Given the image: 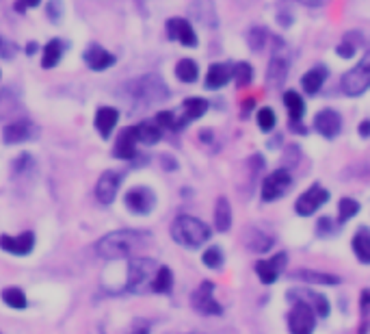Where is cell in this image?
I'll list each match as a JSON object with an SVG mask.
<instances>
[{
  "label": "cell",
  "instance_id": "6da1fadb",
  "mask_svg": "<svg viewBox=\"0 0 370 334\" xmlns=\"http://www.w3.org/2000/svg\"><path fill=\"white\" fill-rule=\"evenodd\" d=\"M148 245H150L148 230H115L104 234L95 243V252H98V257L106 261H117V259L133 257V254L146 250Z\"/></svg>",
  "mask_w": 370,
  "mask_h": 334
},
{
  "label": "cell",
  "instance_id": "7a4b0ae2",
  "mask_svg": "<svg viewBox=\"0 0 370 334\" xmlns=\"http://www.w3.org/2000/svg\"><path fill=\"white\" fill-rule=\"evenodd\" d=\"M171 239L175 243H180L182 248L195 250L211 239V228L197 217L180 215V217H175L171 224Z\"/></svg>",
  "mask_w": 370,
  "mask_h": 334
},
{
  "label": "cell",
  "instance_id": "3957f363",
  "mask_svg": "<svg viewBox=\"0 0 370 334\" xmlns=\"http://www.w3.org/2000/svg\"><path fill=\"white\" fill-rule=\"evenodd\" d=\"M286 297L291 299V310L286 315L288 332L291 334H314L316 319H318L314 308L297 295H286Z\"/></svg>",
  "mask_w": 370,
  "mask_h": 334
},
{
  "label": "cell",
  "instance_id": "277c9868",
  "mask_svg": "<svg viewBox=\"0 0 370 334\" xmlns=\"http://www.w3.org/2000/svg\"><path fill=\"white\" fill-rule=\"evenodd\" d=\"M128 91H130L133 100H143V104H152V102H160L165 100L169 91L163 83V78L160 76H154V74H146L137 78V81H133L130 85H128Z\"/></svg>",
  "mask_w": 370,
  "mask_h": 334
},
{
  "label": "cell",
  "instance_id": "5b68a950",
  "mask_svg": "<svg viewBox=\"0 0 370 334\" xmlns=\"http://www.w3.org/2000/svg\"><path fill=\"white\" fill-rule=\"evenodd\" d=\"M158 272V267L152 259H143V257H137L130 261L128 265V282H126V289L133 291V293H139L143 291L146 286L150 284L152 286V280Z\"/></svg>",
  "mask_w": 370,
  "mask_h": 334
},
{
  "label": "cell",
  "instance_id": "8992f818",
  "mask_svg": "<svg viewBox=\"0 0 370 334\" xmlns=\"http://www.w3.org/2000/svg\"><path fill=\"white\" fill-rule=\"evenodd\" d=\"M370 87V53L342 78V91L347 95H362Z\"/></svg>",
  "mask_w": 370,
  "mask_h": 334
},
{
  "label": "cell",
  "instance_id": "52a82bcc",
  "mask_svg": "<svg viewBox=\"0 0 370 334\" xmlns=\"http://www.w3.org/2000/svg\"><path fill=\"white\" fill-rule=\"evenodd\" d=\"M191 306L202 315H221L223 308L215 299V284L213 282H202L191 295Z\"/></svg>",
  "mask_w": 370,
  "mask_h": 334
},
{
  "label": "cell",
  "instance_id": "ba28073f",
  "mask_svg": "<svg viewBox=\"0 0 370 334\" xmlns=\"http://www.w3.org/2000/svg\"><path fill=\"white\" fill-rule=\"evenodd\" d=\"M291 185H293V178H291V174H288V169H275L273 174H269L262 183V200L264 202L280 200L282 196L288 194Z\"/></svg>",
  "mask_w": 370,
  "mask_h": 334
},
{
  "label": "cell",
  "instance_id": "9c48e42d",
  "mask_svg": "<svg viewBox=\"0 0 370 334\" xmlns=\"http://www.w3.org/2000/svg\"><path fill=\"white\" fill-rule=\"evenodd\" d=\"M124 202L128 206V211L135 215H148L156 206V196L150 187H133L124 196Z\"/></svg>",
  "mask_w": 370,
  "mask_h": 334
},
{
  "label": "cell",
  "instance_id": "30bf717a",
  "mask_svg": "<svg viewBox=\"0 0 370 334\" xmlns=\"http://www.w3.org/2000/svg\"><path fill=\"white\" fill-rule=\"evenodd\" d=\"M327 200H329V191H327L325 187H320V185H312L308 191H305V194L299 196V200H297V204H295V211H297L301 217H310V215H314Z\"/></svg>",
  "mask_w": 370,
  "mask_h": 334
},
{
  "label": "cell",
  "instance_id": "8fae6325",
  "mask_svg": "<svg viewBox=\"0 0 370 334\" xmlns=\"http://www.w3.org/2000/svg\"><path fill=\"white\" fill-rule=\"evenodd\" d=\"M39 133V129L28 120H15L11 124H7L3 129V141L13 146V143H24V141H30L35 139Z\"/></svg>",
  "mask_w": 370,
  "mask_h": 334
},
{
  "label": "cell",
  "instance_id": "7c38bea8",
  "mask_svg": "<svg viewBox=\"0 0 370 334\" xmlns=\"http://www.w3.org/2000/svg\"><path fill=\"white\" fill-rule=\"evenodd\" d=\"M286 263H288L286 252H280V254H275V257H271L266 261L255 263V274H258V278H260L262 284H273V282L280 278V274H282V269L286 267Z\"/></svg>",
  "mask_w": 370,
  "mask_h": 334
},
{
  "label": "cell",
  "instance_id": "4fadbf2b",
  "mask_svg": "<svg viewBox=\"0 0 370 334\" xmlns=\"http://www.w3.org/2000/svg\"><path fill=\"white\" fill-rule=\"evenodd\" d=\"M137 143H139V131L137 126H126L121 129L117 141H115V158H126V161H130V158L137 156Z\"/></svg>",
  "mask_w": 370,
  "mask_h": 334
},
{
  "label": "cell",
  "instance_id": "5bb4252c",
  "mask_svg": "<svg viewBox=\"0 0 370 334\" xmlns=\"http://www.w3.org/2000/svg\"><path fill=\"white\" fill-rule=\"evenodd\" d=\"M0 248L9 254H15V257H26V254H30V250L35 248V234L28 230L18 236L3 234L0 236Z\"/></svg>",
  "mask_w": 370,
  "mask_h": 334
},
{
  "label": "cell",
  "instance_id": "9a60e30c",
  "mask_svg": "<svg viewBox=\"0 0 370 334\" xmlns=\"http://www.w3.org/2000/svg\"><path fill=\"white\" fill-rule=\"evenodd\" d=\"M167 35L175 41H180L186 48H195L197 46V35L193 30L191 22L184 18H171L167 20Z\"/></svg>",
  "mask_w": 370,
  "mask_h": 334
},
{
  "label": "cell",
  "instance_id": "2e32d148",
  "mask_svg": "<svg viewBox=\"0 0 370 334\" xmlns=\"http://www.w3.org/2000/svg\"><path fill=\"white\" fill-rule=\"evenodd\" d=\"M119 183L121 176L117 171H104L102 176L98 178V185H95V198H98L100 204H110L113 200L117 198V191H119Z\"/></svg>",
  "mask_w": 370,
  "mask_h": 334
},
{
  "label": "cell",
  "instance_id": "e0dca14e",
  "mask_svg": "<svg viewBox=\"0 0 370 334\" xmlns=\"http://www.w3.org/2000/svg\"><path fill=\"white\" fill-rule=\"evenodd\" d=\"M288 68H291V61L275 48V50H273V57H271V63H269V70H266V83L271 87H280L286 81Z\"/></svg>",
  "mask_w": 370,
  "mask_h": 334
},
{
  "label": "cell",
  "instance_id": "ac0fdd59",
  "mask_svg": "<svg viewBox=\"0 0 370 334\" xmlns=\"http://www.w3.org/2000/svg\"><path fill=\"white\" fill-rule=\"evenodd\" d=\"M85 63L93 72H104L110 66H115V55H110L108 50H104L102 46L93 44L85 50Z\"/></svg>",
  "mask_w": 370,
  "mask_h": 334
},
{
  "label": "cell",
  "instance_id": "d6986e66",
  "mask_svg": "<svg viewBox=\"0 0 370 334\" xmlns=\"http://www.w3.org/2000/svg\"><path fill=\"white\" fill-rule=\"evenodd\" d=\"M286 295H297V297L305 299V301H308V304L314 308L316 317H320V319H325V317H329V313H331L329 299H327L323 293H318V291H310V289H293V291H288Z\"/></svg>",
  "mask_w": 370,
  "mask_h": 334
},
{
  "label": "cell",
  "instance_id": "ffe728a7",
  "mask_svg": "<svg viewBox=\"0 0 370 334\" xmlns=\"http://www.w3.org/2000/svg\"><path fill=\"white\" fill-rule=\"evenodd\" d=\"M314 124H316V131H318L320 135L327 137V139H333L338 133H340L342 120H340V115L335 113V111L323 109V111H320V113L316 115Z\"/></svg>",
  "mask_w": 370,
  "mask_h": 334
},
{
  "label": "cell",
  "instance_id": "44dd1931",
  "mask_svg": "<svg viewBox=\"0 0 370 334\" xmlns=\"http://www.w3.org/2000/svg\"><path fill=\"white\" fill-rule=\"evenodd\" d=\"M191 15L208 28L217 26V9L213 5V0H195V3L191 5Z\"/></svg>",
  "mask_w": 370,
  "mask_h": 334
},
{
  "label": "cell",
  "instance_id": "7402d4cb",
  "mask_svg": "<svg viewBox=\"0 0 370 334\" xmlns=\"http://www.w3.org/2000/svg\"><path fill=\"white\" fill-rule=\"evenodd\" d=\"M117 120H119V113H117V109H113V106H100L95 111V129H98V133L104 139L117 126Z\"/></svg>",
  "mask_w": 370,
  "mask_h": 334
},
{
  "label": "cell",
  "instance_id": "603a6c76",
  "mask_svg": "<svg viewBox=\"0 0 370 334\" xmlns=\"http://www.w3.org/2000/svg\"><path fill=\"white\" fill-rule=\"evenodd\" d=\"M273 243H275V239H273L271 234L258 230V228H249L245 232V245L255 252V254H264L273 248Z\"/></svg>",
  "mask_w": 370,
  "mask_h": 334
},
{
  "label": "cell",
  "instance_id": "cb8c5ba5",
  "mask_svg": "<svg viewBox=\"0 0 370 334\" xmlns=\"http://www.w3.org/2000/svg\"><path fill=\"white\" fill-rule=\"evenodd\" d=\"M232 78V68H228L225 63H215V66L208 68L206 74V87L208 89H221L225 83Z\"/></svg>",
  "mask_w": 370,
  "mask_h": 334
},
{
  "label": "cell",
  "instance_id": "d4e9b609",
  "mask_svg": "<svg viewBox=\"0 0 370 334\" xmlns=\"http://www.w3.org/2000/svg\"><path fill=\"white\" fill-rule=\"evenodd\" d=\"M208 109V102L204 98H188L182 102V118L178 120L180 122V129L184 124L193 122V120H199Z\"/></svg>",
  "mask_w": 370,
  "mask_h": 334
},
{
  "label": "cell",
  "instance_id": "484cf974",
  "mask_svg": "<svg viewBox=\"0 0 370 334\" xmlns=\"http://www.w3.org/2000/svg\"><path fill=\"white\" fill-rule=\"evenodd\" d=\"M295 278L308 282V284H323V286H335L340 284V278L333 274H325V272H316V269H301V272L295 274Z\"/></svg>",
  "mask_w": 370,
  "mask_h": 334
},
{
  "label": "cell",
  "instance_id": "4316f807",
  "mask_svg": "<svg viewBox=\"0 0 370 334\" xmlns=\"http://www.w3.org/2000/svg\"><path fill=\"white\" fill-rule=\"evenodd\" d=\"M232 226V206L228 198H219L215 204V228L219 232H228Z\"/></svg>",
  "mask_w": 370,
  "mask_h": 334
},
{
  "label": "cell",
  "instance_id": "83f0119b",
  "mask_svg": "<svg viewBox=\"0 0 370 334\" xmlns=\"http://www.w3.org/2000/svg\"><path fill=\"white\" fill-rule=\"evenodd\" d=\"M351 248H353V252H356L360 263L370 265V232L366 228L356 232V236H353V241H351Z\"/></svg>",
  "mask_w": 370,
  "mask_h": 334
},
{
  "label": "cell",
  "instance_id": "f1b7e54d",
  "mask_svg": "<svg viewBox=\"0 0 370 334\" xmlns=\"http://www.w3.org/2000/svg\"><path fill=\"white\" fill-rule=\"evenodd\" d=\"M63 57V41L61 39H50L43 46V57H41V66L46 70H50L59 66V61Z\"/></svg>",
  "mask_w": 370,
  "mask_h": 334
},
{
  "label": "cell",
  "instance_id": "f546056e",
  "mask_svg": "<svg viewBox=\"0 0 370 334\" xmlns=\"http://www.w3.org/2000/svg\"><path fill=\"white\" fill-rule=\"evenodd\" d=\"M325 78H327V70L325 68H314L308 74H303L301 85H303L305 93H316V91H320V87H323Z\"/></svg>",
  "mask_w": 370,
  "mask_h": 334
},
{
  "label": "cell",
  "instance_id": "4dcf8cb0",
  "mask_svg": "<svg viewBox=\"0 0 370 334\" xmlns=\"http://www.w3.org/2000/svg\"><path fill=\"white\" fill-rule=\"evenodd\" d=\"M137 131H139V141L146 143V146H154V143L160 141V135H163V129L156 122L137 124Z\"/></svg>",
  "mask_w": 370,
  "mask_h": 334
},
{
  "label": "cell",
  "instance_id": "1f68e13d",
  "mask_svg": "<svg viewBox=\"0 0 370 334\" xmlns=\"http://www.w3.org/2000/svg\"><path fill=\"white\" fill-rule=\"evenodd\" d=\"M173 286V274L169 267H158V272L152 280V291L154 293H169Z\"/></svg>",
  "mask_w": 370,
  "mask_h": 334
},
{
  "label": "cell",
  "instance_id": "d6a6232c",
  "mask_svg": "<svg viewBox=\"0 0 370 334\" xmlns=\"http://www.w3.org/2000/svg\"><path fill=\"white\" fill-rule=\"evenodd\" d=\"M175 76L180 78L182 83H195L197 76H199V68L195 61L191 59H182L178 61V66H175Z\"/></svg>",
  "mask_w": 370,
  "mask_h": 334
},
{
  "label": "cell",
  "instance_id": "836d02e7",
  "mask_svg": "<svg viewBox=\"0 0 370 334\" xmlns=\"http://www.w3.org/2000/svg\"><path fill=\"white\" fill-rule=\"evenodd\" d=\"M284 104L288 109V113H291V120L297 124L301 118H303V111H305V104L301 100V95L297 91H286L284 95Z\"/></svg>",
  "mask_w": 370,
  "mask_h": 334
},
{
  "label": "cell",
  "instance_id": "e575fe53",
  "mask_svg": "<svg viewBox=\"0 0 370 334\" xmlns=\"http://www.w3.org/2000/svg\"><path fill=\"white\" fill-rule=\"evenodd\" d=\"M3 301L9 308H18V310L26 308V304H28L24 291L18 289V286H7V289L3 291Z\"/></svg>",
  "mask_w": 370,
  "mask_h": 334
},
{
  "label": "cell",
  "instance_id": "d590c367",
  "mask_svg": "<svg viewBox=\"0 0 370 334\" xmlns=\"http://www.w3.org/2000/svg\"><path fill=\"white\" fill-rule=\"evenodd\" d=\"M360 213V202L353 198H342L338 202V219L349 221L351 217H356Z\"/></svg>",
  "mask_w": 370,
  "mask_h": 334
},
{
  "label": "cell",
  "instance_id": "8d00e7d4",
  "mask_svg": "<svg viewBox=\"0 0 370 334\" xmlns=\"http://www.w3.org/2000/svg\"><path fill=\"white\" fill-rule=\"evenodd\" d=\"M232 78L236 81L238 87H247L253 78V70H251L249 63H236V66L232 68Z\"/></svg>",
  "mask_w": 370,
  "mask_h": 334
},
{
  "label": "cell",
  "instance_id": "74e56055",
  "mask_svg": "<svg viewBox=\"0 0 370 334\" xmlns=\"http://www.w3.org/2000/svg\"><path fill=\"white\" fill-rule=\"evenodd\" d=\"M202 261H204V265H206V267H211V269H219V267L223 265V252H221V248H217V245L208 248V250L202 254Z\"/></svg>",
  "mask_w": 370,
  "mask_h": 334
},
{
  "label": "cell",
  "instance_id": "f35d334b",
  "mask_svg": "<svg viewBox=\"0 0 370 334\" xmlns=\"http://www.w3.org/2000/svg\"><path fill=\"white\" fill-rule=\"evenodd\" d=\"M258 126H260L264 133H269V131L275 129V111L269 109V106H262V109L258 111Z\"/></svg>",
  "mask_w": 370,
  "mask_h": 334
},
{
  "label": "cell",
  "instance_id": "ab89813d",
  "mask_svg": "<svg viewBox=\"0 0 370 334\" xmlns=\"http://www.w3.org/2000/svg\"><path fill=\"white\" fill-rule=\"evenodd\" d=\"M160 129H180V122H178V115L173 113V111H160V113L156 115V120H154Z\"/></svg>",
  "mask_w": 370,
  "mask_h": 334
},
{
  "label": "cell",
  "instance_id": "60d3db41",
  "mask_svg": "<svg viewBox=\"0 0 370 334\" xmlns=\"http://www.w3.org/2000/svg\"><path fill=\"white\" fill-rule=\"evenodd\" d=\"M360 308H362V328H360V334H366L368 326H370V289H366L362 293Z\"/></svg>",
  "mask_w": 370,
  "mask_h": 334
},
{
  "label": "cell",
  "instance_id": "b9f144b4",
  "mask_svg": "<svg viewBox=\"0 0 370 334\" xmlns=\"http://www.w3.org/2000/svg\"><path fill=\"white\" fill-rule=\"evenodd\" d=\"M35 167V163H33V158H30L28 154H22V156H18L13 161V174H18V176H22V174H26L28 169H33Z\"/></svg>",
  "mask_w": 370,
  "mask_h": 334
},
{
  "label": "cell",
  "instance_id": "7bdbcfd3",
  "mask_svg": "<svg viewBox=\"0 0 370 334\" xmlns=\"http://www.w3.org/2000/svg\"><path fill=\"white\" fill-rule=\"evenodd\" d=\"M356 50H358V48H356V44L351 41V35H347V37H344V41L335 48V53L340 55L342 59H351L353 55H356Z\"/></svg>",
  "mask_w": 370,
  "mask_h": 334
},
{
  "label": "cell",
  "instance_id": "ee69618b",
  "mask_svg": "<svg viewBox=\"0 0 370 334\" xmlns=\"http://www.w3.org/2000/svg\"><path fill=\"white\" fill-rule=\"evenodd\" d=\"M15 53H18V46L7 41L5 37H0V59H11Z\"/></svg>",
  "mask_w": 370,
  "mask_h": 334
},
{
  "label": "cell",
  "instance_id": "f6af8a7d",
  "mask_svg": "<svg viewBox=\"0 0 370 334\" xmlns=\"http://www.w3.org/2000/svg\"><path fill=\"white\" fill-rule=\"evenodd\" d=\"M63 15V5L61 0H50V5H48V18H50L52 22H59Z\"/></svg>",
  "mask_w": 370,
  "mask_h": 334
},
{
  "label": "cell",
  "instance_id": "bcb514c9",
  "mask_svg": "<svg viewBox=\"0 0 370 334\" xmlns=\"http://www.w3.org/2000/svg\"><path fill=\"white\" fill-rule=\"evenodd\" d=\"M262 39H264V30L262 28H253L251 35H249V44L255 48V50H260V48H262Z\"/></svg>",
  "mask_w": 370,
  "mask_h": 334
},
{
  "label": "cell",
  "instance_id": "7dc6e473",
  "mask_svg": "<svg viewBox=\"0 0 370 334\" xmlns=\"http://www.w3.org/2000/svg\"><path fill=\"white\" fill-rule=\"evenodd\" d=\"M295 3L305 5V7H320V5H325L327 0H295Z\"/></svg>",
  "mask_w": 370,
  "mask_h": 334
},
{
  "label": "cell",
  "instance_id": "c3c4849f",
  "mask_svg": "<svg viewBox=\"0 0 370 334\" xmlns=\"http://www.w3.org/2000/svg\"><path fill=\"white\" fill-rule=\"evenodd\" d=\"M327 228H329V219H327V217H323V219L318 221V228H316V230H318V234H325V232H327Z\"/></svg>",
  "mask_w": 370,
  "mask_h": 334
},
{
  "label": "cell",
  "instance_id": "681fc988",
  "mask_svg": "<svg viewBox=\"0 0 370 334\" xmlns=\"http://www.w3.org/2000/svg\"><path fill=\"white\" fill-rule=\"evenodd\" d=\"M360 133H362V137H368L370 135V122L366 120V122H362V126H360Z\"/></svg>",
  "mask_w": 370,
  "mask_h": 334
},
{
  "label": "cell",
  "instance_id": "f907efd6",
  "mask_svg": "<svg viewBox=\"0 0 370 334\" xmlns=\"http://www.w3.org/2000/svg\"><path fill=\"white\" fill-rule=\"evenodd\" d=\"M39 3H41V0H24V5H26V9H28V7H37Z\"/></svg>",
  "mask_w": 370,
  "mask_h": 334
},
{
  "label": "cell",
  "instance_id": "816d5d0a",
  "mask_svg": "<svg viewBox=\"0 0 370 334\" xmlns=\"http://www.w3.org/2000/svg\"><path fill=\"white\" fill-rule=\"evenodd\" d=\"M35 50H37V44H28V48H26V53H28V55H33Z\"/></svg>",
  "mask_w": 370,
  "mask_h": 334
}]
</instances>
